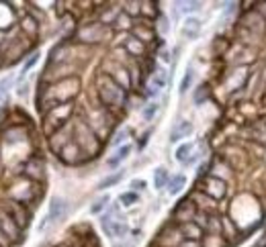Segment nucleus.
<instances>
[{"mask_svg": "<svg viewBox=\"0 0 266 247\" xmlns=\"http://www.w3.org/2000/svg\"><path fill=\"white\" fill-rule=\"evenodd\" d=\"M98 96H101V100L107 108H121L127 100L125 90L109 74L98 78Z\"/></svg>", "mask_w": 266, "mask_h": 247, "instance_id": "1", "label": "nucleus"}, {"mask_svg": "<svg viewBox=\"0 0 266 247\" xmlns=\"http://www.w3.org/2000/svg\"><path fill=\"white\" fill-rule=\"evenodd\" d=\"M74 133H76V143H78L80 149H84L88 153H94L98 149L96 135H94V131L88 127V123L78 121L76 127H74Z\"/></svg>", "mask_w": 266, "mask_h": 247, "instance_id": "2", "label": "nucleus"}, {"mask_svg": "<svg viewBox=\"0 0 266 247\" xmlns=\"http://www.w3.org/2000/svg\"><path fill=\"white\" fill-rule=\"evenodd\" d=\"M107 25L103 23H90V25H84L78 33H76V37L82 41V43H98V41H103L107 37Z\"/></svg>", "mask_w": 266, "mask_h": 247, "instance_id": "3", "label": "nucleus"}, {"mask_svg": "<svg viewBox=\"0 0 266 247\" xmlns=\"http://www.w3.org/2000/svg\"><path fill=\"white\" fill-rule=\"evenodd\" d=\"M0 229H2V231L8 235V239L12 243L21 241V227H19V223H16L2 206H0Z\"/></svg>", "mask_w": 266, "mask_h": 247, "instance_id": "4", "label": "nucleus"}, {"mask_svg": "<svg viewBox=\"0 0 266 247\" xmlns=\"http://www.w3.org/2000/svg\"><path fill=\"white\" fill-rule=\"evenodd\" d=\"M201 188H203V192L207 196H211L213 200H219V198H223V196H225V180L215 178V176H207L203 180Z\"/></svg>", "mask_w": 266, "mask_h": 247, "instance_id": "5", "label": "nucleus"}, {"mask_svg": "<svg viewBox=\"0 0 266 247\" xmlns=\"http://www.w3.org/2000/svg\"><path fill=\"white\" fill-rule=\"evenodd\" d=\"M197 204L189 198V200H182L176 210H174V221L180 223V225H185V223H193L195 221V215H197Z\"/></svg>", "mask_w": 266, "mask_h": 247, "instance_id": "6", "label": "nucleus"}, {"mask_svg": "<svg viewBox=\"0 0 266 247\" xmlns=\"http://www.w3.org/2000/svg\"><path fill=\"white\" fill-rule=\"evenodd\" d=\"M2 208L8 212V215H10L16 223H19L21 229L29 225V212L23 208V202H19V200H6V202L2 204Z\"/></svg>", "mask_w": 266, "mask_h": 247, "instance_id": "7", "label": "nucleus"}, {"mask_svg": "<svg viewBox=\"0 0 266 247\" xmlns=\"http://www.w3.org/2000/svg\"><path fill=\"white\" fill-rule=\"evenodd\" d=\"M70 112H72V102H66V104H60V106H56V108H52V112H49V117H47V121L49 123H54L56 125V129H60L66 121H68V117H70Z\"/></svg>", "mask_w": 266, "mask_h": 247, "instance_id": "8", "label": "nucleus"}, {"mask_svg": "<svg viewBox=\"0 0 266 247\" xmlns=\"http://www.w3.org/2000/svg\"><path fill=\"white\" fill-rule=\"evenodd\" d=\"M66 208H68V204H66L64 198H60V196L52 198V202H49V212H47L49 223H58V221H62L64 215H66Z\"/></svg>", "mask_w": 266, "mask_h": 247, "instance_id": "9", "label": "nucleus"}, {"mask_svg": "<svg viewBox=\"0 0 266 247\" xmlns=\"http://www.w3.org/2000/svg\"><path fill=\"white\" fill-rule=\"evenodd\" d=\"M109 76H111L115 82H117V84H119L123 90H127V88L131 86V78H129V72H127V68H125V65H121V63H115Z\"/></svg>", "mask_w": 266, "mask_h": 247, "instance_id": "10", "label": "nucleus"}, {"mask_svg": "<svg viewBox=\"0 0 266 247\" xmlns=\"http://www.w3.org/2000/svg\"><path fill=\"white\" fill-rule=\"evenodd\" d=\"M191 133H193V123L191 121H178L176 127L172 129V133H170V143H176L185 137H191Z\"/></svg>", "mask_w": 266, "mask_h": 247, "instance_id": "11", "label": "nucleus"}, {"mask_svg": "<svg viewBox=\"0 0 266 247\" xmlns=\"http://www.w3.org/2000/svg\"><path fill=\"white\" fill-rule=\"evenodd\" d=\"M180 233L187 241H201L203 229L199 227L197 223H185V225H180Z\"/></svg>", "mask_w": 266, "mask_h": 247, "instance_id": "12", "label": "nucleus"}, {"mask_svg": "<svg viewBox=\"0 0 266 247\" xmlns=\"http://www.w3.org/2000/svg\"><path fill=\"white\" fill-rule=\"evenodd\" d=\"M199 33H201V21H199L197 16H189L185 25H182V35L187 39H195Z\"/></svg>", "mask_w": 266, "mask_h": 247, "instance_id": "13", "label": "nucleus"}, {"mask_svg": "<svg viewBox=\"0 0 266 247\" xmlns=\"http://www.w3.org/2000/svg\"><path fill=\"white\" fill-rule=\"evenodd\" d=\"M133 35H135V39H139L141 43H149L154 39V29L149 27L147 21H143L141 25H135L133 27Z\"/></svg>", "mask_w": 266, "mask_h": 247, "instance_id": "14", "label": "nucleus"}, {"mask_svg": "<svg viewBox=\"0 0 266 247\" xmlns=\"http://www.w3.org/2000/svg\"><path fill=\"white\" fill-rule=\"evenodd\" d=\"M60 153H62V159H64V161L74 163V161L78 159L80 147H78V143H76V141H68V143H66V145L62 147V149H60Z\"/></svg>", "mask_w": 266, "mask_h": 247, "instance_id": "15", "label": "nucleus"}, {"mask_svg": "<svg viewBox=\"0 0 266 247\" xmlns=\"http://www.w3.org/2000/svg\"><path fill=\"white\" fill-rule=\"evenodd\" d=\"M164 86H166V70H164V68H158V70L154 72V78H152V84H149L147 94H149V96H152V94H158Z\"/></svg>", "mask_w": 266, "mask_h": 247, "instance_id": "16", "label": "nucleus"}, {"mask_svg": "<svg viewBox=\"0 0 266 247\" xmlns=\"http://www.w3.org/2000/svg\"><path fill=\"white\" fill-rule=\"evenodd\" d=\"M25 174H27L29 178H33V180L43 178V161L37 159V157L29 159V161H27V166H25Z\"/></svg>", "mask_w": 266, "mask_h": 247, "instance_id": "17", "label": "nucleus"}, {"mask_svg": "<svg viewBox=\"0 0 266 247\" xmlns=\"http://www.w3.org/2000/svg\"><path fill=\"white\" fill-rule=\"evenodd\" d=\"M199 208H203V212L209 208V210H215L217 208V204H215V200L211 198V196H207V194H203V192H195L193 194V198H191Z\"/></svg>", "mask_w": 266, "mask_h": 247, "instance_id": "18", "label": "nucleus"}, {"mask_svg": "<svg viewBox=\"0 0 266 247\" xmlns=\"http://www.w3.org/2000/svg\"><path fill=\"white\" fill-rule=\"evenodd\" d=\"M125 51H129L131 55H143L145 45L135 37H127L125 39Z\"/></svg>", "mask_w": 266, "mask_h": 247, "instance_id": "19", "label": "nucleus"}, {"mask_svg": "<svg viewBox=\"0 0 266 247\" xmlns=\"http://www.w3.org/2000/svg\"><path fill=\"white\" fill-rule=\"evenodd\" d=\"M129 153H131V145H121L119 149H117V153H115L113 157H109L107 166H109V168H117L119 163H121V161H123V159L129 155Z\"/></svg>", "mask_w": 266, "mask_h": 247, "instance_id": "20", "label": "nucleus"}, {"mask_svg": "<svg viewBox=\"0 0 266 247\" xmlns=\"http://www.w3.org/2000/svg\"><path fill=\"white\" fill-rule=\"evenodd\" d=\"M185 184H187V178L182 174H176V176H172L168 180V186H166V188H168V192L174 196V194H178L182 188H185Z\"/></svg>", "mask_w": 266, "mask_h": 247, "instance_id": "21", "label": "nucleus"}, {"mask_svg": "<svg viewBox=\"0 0 266 247\" xmlns=\"http://www.w3.org/2000/svg\"><path fill=\"white\" fill-rule=\"evenodd\" d=\"M205 231H207V235H223V219L221 217H209Z\"/></svg>", "mask_w": 266, "mask_h": 247, "instance_id": "22", "label": "nucleus"}, {"mask_svg": "<svg viewBox=\"0 0 266 247\" xmlns=\"http://www.w3.org/2000/svg\"><path fill=\"white\" fill-rule=\"evenodd\" d=\"M168 180H170V176H168V172H166V168H158L154 172V188L162 190L164 186H168Z\"/></svg>", "mask_w": 266, "mask_h": 247, "instance_id": "23", "label": "nucleus"}, {"mask_svg": "<svg viewBox=\"0 0 266 247\" xmlns=\"http://www.w3.org/2000/svg\"><path fill=\"white\" fill-rule=\"evenodd\" d=\"M191 153H193V143H182L176 149V159L180 163H187L191 159Z\"/></svg>", "mask_w": 266, "mask_h": 247, "instance_id": "24", "label": "nucleus"}, {"mask_svg": "<svg viewBox=\"0 0 266 247\" xmlns=\"http://www.w3.org/2000/svg\"><path fill=\"white\" fill-rule=\"evenodd\" d=\"M203 247H227L223 235H207L203 241Z\"/></svg>", "mask_w": 266, "mask_h": 247, "instance_id": "25", "label": "nucleus"}, {"mask_svg": "<svg viewBox=\"0 0 266 247\" xmlns=\"http://www.w3.org/2000/svg\"><path fill=\"white\" fill-rule=\"evenodd\" d=\"M21 27H23V31H27V35H31V37H35L37 31H39V23L35 19H31V16H27V19L21 23Z\"/></svg>", "mask_w": 266, "mask_h": 247, "instance_id": "26", "label": "nucleus"}, {"mask_svg": "<svg viewBox=\"0 0 266 247\" xmlns=\"http://www.w3.org/2000/svg\"><path fill=\"white\" fill-rule=\"evenodd\" d=\"M121 178H123V170H121V172H117V174H113V176H109V178H105L103 182L98 184V190H105V188L115 186L117 182H121Z\"/></svg>", "mask_w": 266, "mask_h": 247, "instance_id": "27", "label": "nucleus"}, {"mask_svg": "<svg viewBox=\"0 0 266 247\" xmlns=\"http://www.w3.org/2000/svg\"><path fill=\"white\" fill-rule=\"evenodd\" d=\"M139 200V196H137V192H123L121 196H119V202L123 204V206H133Z\"/></svg>", "mask_w": 266, "mask_h": 247, "instance_id": "28", "label": "nucleus"}, {"mask_svg": "<svg viewBox=\"0 0 266 247\" xmlns=\"http://www.w3.org/2000/svg\"><path fill=\"white\" fill-rule=\"evenodd\" d=\"M156 112H158V102L156 100H152V102H147L145 106H143V121H152L154 117H156Z\"/></svg>", "mask_w": 266, "mask_h": 247, "instance_id": "29", "label": "nucleus"}, {"mask_svg": "<svg viewBox=\"0 0 266 247\" xmlns=\"http://www.w3.org/2000/svg\"><path fill=\"white\" fill-rule=\"evenodd\" d=\"M123 12L129 16L141 14V2H123Z\"/></svg>", "mask_w": 266, "mask_h": 247, "instance_id": "30", "label": "nucleus"}, {"mask_svg": "<svg viewBox=\"0 0 266 247\" xmlns=\"http://www.w3.org/2000/svg\"><path fill=\"white\" fill-rule=\"evenodd\" d=\"M193 78H195V72H193V68H189L187 74H185V78H182V82H180V94H185V92L191 88Z\"/></svg>", "mask_w": 266, "mask_h": 247, "instance_id": "31", "label": "nucleus"}, {"mask_svg": "<svg viewBox=\"0 0 266 247\" xmlns=\"http://www.w3.org/2000/svg\"><path fill=\"white\" fill-rule=\"evenodd\" d=\"M207 96H209V88L203 84V86H199V90L195 92V104H203L207 100Z\"/></svg>", "mask_w": 266, "mask_h": 247, "instance_id": "32", "label": "nucleus"}, {"mask_svg": "<svg viewBox=\"0 0 266 247\" xmlns=\"http://www.w3.org/2000/svg\"><path fill=\"white\" fill-rule=\"evenodd\" d=\"M37 59H39V53H31V57H29V59L25 61L23 70H21V80H23V78L27 76V72H29V70L33 68V65H35V61H37Z\"/></svg>", "mask_w": 266, "mask_h": 247, "instance_id": "33", "label": "nucleus"}, {"mask_svg": "<svg viewBox=\"0 0 266 247\" xmlns=\"http://www.w3.org/2000/svg\"><path fill=\"white\" fill-rule=\"evenodd\" d=\"M193 223H197V225L205 231V229H207V223H209V215H207V212H201V210H199L197 215H195V221H193Z\"/></svg>", "mask_w": 266, "mask_h": 247, "instance_id": "34", "label": "nucleus"}, {"mask_svg": "<svg viewBox=\"0 0 266 247\" xmlns=\"http://www.w3.org/2000/svg\"><path fill=\"white\" fill-rule=\"evenodd\" d=\"M234 231H236V227L231 225V221L227 217H223V237L231 239V237H234Z\"/></svg>", "mask_w": 266, "mask_h": 247, "instance_id": "35", "label": "nucleus"}, {"mask_svg": "<svg viewBox=\"0 0 266 247\" xmlns=\"http://www.w3.org/2000/svg\"><path fill=\"white\" fill-rule=\"evenodd\" d=\"M107 204H109V196H103V198H98V200L90 206V212H94V215H96V212H101Z\"/></svg>", "mask_w": 266, "mask_h": 247, "instance_id": "36", "label": "nucleus"}, {"mask_svg": "<svg viewBox=\"0 0 266 247\" xmlns=\"http://www.w3.org/2000/svg\"><path fill=\"white\" fill-rule=\"evenodd\" d=\"M129 21H131V16L125 14V12H121L117 16V21H115V27H117V29H127L129 27Z\"/></svg>", "mask_w": 266, "mask_h": 247, "instance_id": "37", "label": "nucleus"}, {"mask_svg": "<svg viewBox=\"0 0 266 247\" xmlns=\"http://www.w3.org/2000/svg\"><path fill=\"white\" fill-rule=\"evenodd\" d=\"M10 78H2V80H0V102H2L4 100V98H6V90H8V86H10Z\"/></svg>", "mask_w": 266, "mask_h": 247, "instance_id": "38", "label": "nucleus"}, {"mask_svg": "<svg viewBox=\"0 0 266 247\" xmlns=\"http://www.w3.org/2000/svg\"><path fill=\"white\" fill-rule=\"evenodd\" d=\"M178 6H180L182 12H195V10L201 8V2H182V4H178Z\"/></svg>", "mask_w": 266, "mask_h": 247, "instance_id": "39", "label": "nucleus"}, {"mask_svg": "<svg viewBox=\"0 0 266 247\" xmlns=\"http://www.w3.org/2000/svg\"><path fill=\"white\" fill-rule=\"evenodd\" d=\"M141 14L154 16V14H156V4H154V2H141Z\"/></svg>", "mask_w": 266, "mask_h": 247, "instance_id": "40", "label": "nucleus"}, {"mask_svg": "<svg viewBox=\"0 0 266 247\" xmlns=\"http://www.w3.org/2000/svg\"><path fill=\"white\" fill-rule=\"evenodd\" d=\"M127 135H129V129H121L119 133L115 135V139H113L111 143H113V145H121V143H123V141L127 139Z\"/></svg>", "mask_w": 266, "mask_h": 247, "instance_id": "41", "label": "nucleus"}, {"mask_svg": "<svg viewBox=\"0 0 266 247\" xmlns=\"http://www.w3.org/2000/svg\"><path fill=\"white\" fill-rule=\"evenodd\" d=\"M158 29H160L162 35L168 33V21H166V16H160V19H158Z\"/></svg>", "mask_w": 266, "mask_h": 247, "instance_id": "42", "label": "nucleus"}, {"mask_svg": "<svg viewBox=\"0 0 266 247\" xmlns=\"http://www.w3.org/2000/svg\"><path fill=\"white\" fill-rule=\"evenodd\" d=\"M10 239H8V235L2 231V229H0V247H10Z\"/></svg>", "mask_w": 266, "mask_h": 247, "instance_id": "43", "label": "nucleus"}, {"mask_svg": "<svg viewBox=\"0 0 266 247\" xmlns=\"http://www.w3.org/2000/svg\"><path fill=\"white\" fill-rule=\"evenodd\" d=\"M131 188H133V190H143V188H145V182H143V180H133V182H131Z\"/></svg>", "mask_w": 266, "mask_h": 247, "instance_id": "44", "label": "nucleus"}, {"mask_svg": "<svg viewBox=\"0 0 266 247\" xmlns=\"http://www.w3.org/2000/svg\"><path fill=\"white\" fill-rule=\"evenodd\" d=\"M115 247H133V243L129 241V243H121V245H115Z\"/></svg>", "mask_w": 266, "mask_h": 247, "instance_id": "45", "label": "nucleus"}, {"mask_svg": "<svg viewBox=\"0 0 266 247\" xmlns=\"http://www.w3.org/2000/svg\"><path fill=\"white\" fill-rule=\"evenodd\" d=\"M264 247H266V245H264Z\"/></svg>", "mask_w": 266, "mask_h": 247, "instance_id": "46", "label": "nucleus"}]
</instances>
